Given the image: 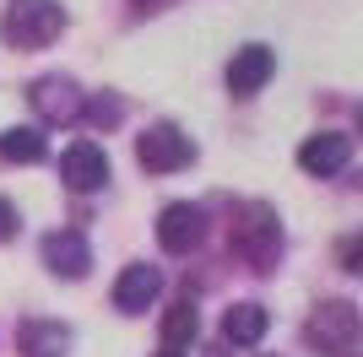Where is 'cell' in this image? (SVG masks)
Listing matches in <instances>:
<instances>
[{"label":"cell","instance_id":"8992f818","mask_svg":"<svg viewBox=\"0 0 363 357\" xmlns=\"http://www.w3.org/2000/svg\"><path fill=\"white\" fill-rule=\"evenodd\" d=\"M201 238H206V211L201 206H190V200L163 206V217H157V244H163V254H190V249H201Z\"/></svg>","mask_w":363,"mask_h":357},{"label":"cell","instance_id":"7c38bea8","mask_svg":"<svg viewBox=\"0 0 363 357\" xmlns=\"http://www.w3.org/2000/svg\"><path fill=\"white\" fill-rule=\"evenodd\" d=\"M16 352L22 357H65L71 352V325H60V319H28V325H16Z\"/></svg>","mask_w":363,"mask_h":357},{"label":"cell","instance_id":"277c9868","mask_svg":"<svg viewBox=\"0 0 363 357\" xmlns=\"http://www.w3.org/2000/svg\"><path fill=\"white\" fill-rule=\"evenodd\" d=\"M136 163L147 174H179L196 163V141L179 125H152L147 135H136Z\"/></svg>","mask_w":363,"mask_h":357},{"label":"cell","instance_id":"3957f363","mask_svg":"<svg viewBox=\"0 0 363 357\" xmlns=\"http://www.w3.org/2000/svg\"><path fill=\"white\" fill-rule=\"evenodd\" d=\"M303 341L315 346V352H325V357H347L352 346H358V303H347V298L320 303V309L309 314V325H303Z\"/></svg>","mask_w":363,"mask_h":357},{"label":"cell","instance_id":"5b68a950","mask_svg":"<svg viewBox=\"0 0 363 357\" xmlns=\"http://www.w3.org/2000/svg\"><path fill=\"white\" fill-rule=\"evenodd\" d=\"M28 103H33V114L44 119V125H76L87 98H82V87H76L71 76H38L33 92H28Z\"/></svg>","mask_w":363,"mask_h":357},{"label":"cell","instance_id":"30bf717a","mask_svg":"<svg viewBox=\"0 0 363 357\" xmlns=\"http://www.w3.org/2000/svg\"><path fill=\"white\" fill-rule=\"evenodd\" d=\"M157 298H163V271L157 266L136 260V266L120 271V282H114V309L120 314H147Z\"/></svg>","mask_w":363,"mask_h":357},{"label":"cell","instance_id":"9c48e42d","mask_svg":"<svg viewBox=\"0 0 363 357\" xmlns=\"http://www.w3.org/2000/svg\"><path fill=\"white\" fill-rule=\"evenodd\" d=\"M272 76H277V55L266 44H244L228 60V92H233V98H255Z\"/></svg>","mask_w":363,"mask_h":357},{"label":"cell","instance_id":"8fae6325","mask_svg":"<svg viewBox=\"0 0 363 357\" xmlns=\"http://www.w3.org/2000/svg\"><path fill=\"white\" fill-rule=\"evenodd\" d=\"M44 266L55 276H65V282H82L92 271V244L82 233H71V227H60V233L44 238Z\"/></svg>","mask_w":363,"mask_h":357},{"label":"cell","instance_id":"6da1fadb","mask_svg":"<svg viewBox=\"0 0 363 357\" xmlns=\"http://www.w3.org/2000/svg\"><path fill=\"white\" fill-rule=\"evenodd\" d=\"M60 33H65L60 0H6V11H0V38L11 49H49Z\"/></svg>","mask_w":363,"mask_h":357},{"label":"cell","instance_id":"e0dca14e","mask_svg":"<svg viewBox=\"0 0 363 357\" xmlns=\"http://www.w3.org/2000/svg\"><path fill=\"white\" fill-rule=\"evenodd\" d=\"M16 227H22V217H16V206L0 195V244H6V238H16Z\"/></svg>","mask_w":363,"mask_h":357},{"label":"cell","instance_id":"7a4b0ae2","mask_svg":"<svg viewBox=\"0 0 363 357\" xmlns=\"http://www.w3.org/2000/svg\"><path fill=\"white\" fill-rule=\"evenodd\" d=\"M233 254H239L250 271H277L282 260V222H277L272 206H244L239 222H233Z\"/></svg>","mask_w":363,"mask_h":357},{"label":"cell","instance_id":"52a82bcc","mask_svg":"<svg viewBox=\"0 0 363 357\" xmlns=\"http://www.w3.org/2000/svg\"><path fill=\"white\" fill-rule=\"evenodd\" d=\"M60 178H65V190H76V195L104 190L108 184V152L92 147V141H71L60 152Z\"/></svg>","mask_w":363,"mask_h":357},{"label":"cell","instance_id":"2e32d148","mask_svg":"<svg viewBox=\"0 0 363 357\" xmlns=\"http://www.w3.org/2000/svg\"><path fill=\"white\" fill-rule=\"evenodd\" d=\"M82 119H92L98 130H114V125L125 119V103L120 98H87V103H82Z\"/></svg>","mask_w":363,"mask_h":357},{"label":"cell","instance_id":"9a60e30c","mask_svg":"<svg viewBox=\"0 0 363 357\" xmlns=\"http://www.w3.org/2000/svg\"><path fill=\"white\" fill-rule=\"evenodd\" d=\"M196 336H201V314H196V303L190 298H179L174 309L163 314V346H196Z\"/></svg>","mask_w":363,"mask_h":357},{"label":"cell","instance_id":"4fadbf2b","mask_svg":"<svg viewBox=\"0 0 363 357\" xmlns=\"http://www.w3.org/2000/svg\"><path fill=\"white\" fill-rule=\"evenodd\" d=\"M266 330H272V314L260 303H233L223 314V341H233V346H255Z\"/></svg>","mask_w":363,"mask_h":357},{"label":"cell","instance_id":"ba28073f","mask_svg":"<svg viewBox=\"0 0 363 357\" xmlns=\"http://www.w3.org/2000/svg\"><path fill=\"white\" fill-rule=\"evenodd\" d=\"M347 163H352V135H342V130H320L298 147V168L309 178H336Z\"/></svg>","mask_w":363,"mask_h":357},{"label":"cell","instance_id":"ac0fdd59","mask_svg":"<svg viewBox=\"0 0 363 357\" xmlns=\"http://www.w3.org/2000/svg\"><path fill=\"white\" fill-rule=\"evenodd\" d=\"M157 357H184V352H179V346H163V352H157Z\"/></svg>","mask_w":363,"mask_h":357},{"label":"cell","instance_id":"5bb4252c","mask_svg":"<svg viewBox=\"0 0 363 357\" xmlns=\"http://www.w3.org/2000/svg\"><path fill=\"white\" fill-rule=\"evenodd\" d=\"M49 141L38 125H16V130H0V163H44Z\"/></svg>","mask_w":363,"mask_h":357},{"label":"cell","instance_id":"d6986e66","mask_svg":"<svg viewBox=\"0 0 363 357\" xmlns=\"http://www.w3.org/2000/svg\"><path fill=\"white\" fill-rule=\"evenodd\" d=\"M136 6H147V0H136Z\"/></svg>","mask_w":363,"mask_h":357}]
</instances>
